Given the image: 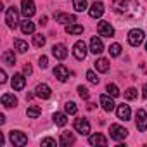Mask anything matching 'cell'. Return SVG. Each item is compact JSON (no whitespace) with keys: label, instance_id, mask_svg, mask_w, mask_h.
Returning <instances> with one entry per match:
<instances>
[{"label":"cell","instance_id":"obj_1","mask_svg":"<svg viewBox=\"0 0 147 147\" xmlns=\"http://www.w3.org/2000/svg\"><path fill=\"white\" fill-rule=\"evenodd\" d=\"M5 23H7V26H9V28H16V26H18V23H19V12H18V9H16L14 5L7 9Z\"/></svg>","mask_w":147,"mask_h":147},{"label":"cell","instance_id":"obj_2","mask_svg":"<svg viewBox=\"0 0 147 147\" xmlns=\"http://www.w3.org/2000/svg\"><path fill=\"white\" fill-rule=\"evenodd\" d=\"M11 142H12V145H16V147H23V145L28 144V137H26L23 131H19V130H12V131H11Z\"/></svg>","mask_w":147,"mask_h":147},{"label":"cell","instance_id":"obj_3","mask_svg":"<svg viewBox=\"0 0 147 147\" xmlns=\"http://www.w3.org/2000/svg\"><path fill=\"white\" fill-rule=\"evenodd\" d=\"M144 31L142 30H131L130 33H128V42H130V45L131 47H138L142 42H144Z\"/></svg>","mask_w":147,"mask_h":147},{"label":"cell","instance_id":"obj_4","mask_svg":"<svg viewBox=\"0 0 147 147\" xmlns=\"http://www.w3.org/2000/svg\"><path fill=\"white\" fill-rule=\"evenodd\" d=\"M35 12H36V9H35L33 0H23V2H21V14H23L26 19H30Z\"/></svg>","mask_w":147,"mask_h":147},{"label":"cell","instance_id":"obj_5","mask_svg":"<svg viewBox=\"0 0 147 147\" xmlns=\"http://www.w3.org/2000/svg\"><path fill=\"white\" fill-rule=\"evenodd\" d=\"M135 123H137V128L138 131H145L147 130V113L144 109H138L137 114H135Z\"/></svg>","mask_w":147,"mask_h":147},{"label":"cell","instance_id":"obj_6","mask_svg":"<svg viewBox=\"0 0 147 147\" xmlns=\"http://www.w3.org/2000/svg\"><path fill=\"white\" fill-rule=\"evenodd\" d=\"M73 55H75L78 61H83L87 57V45H85L83 40H80V42L75 43V47H73Z\"/></svg>","mask_w":147,"mask_h":147},{"label":"cell","instance_id":"obj_7","mask_svg":"<svg viewBox=\"0 0 147 147\" xmlns=\"http://www.w3.org/2000/svg\"><path fill=\"white\" fill-rule=\"evenodd\" d=\"M97 31H99L100 36H107V38H111V36L114 35V28H113L111 23H107V21H100V23L97 24Z\"/></svg>","mask_w":147,"mask_h":147},{"label":"cell","instance_id":"obj_8","mask_svg":"<svg viewBox=\"0 0 147 147\" xmlns=\"http://www.w3.org/2000/svg\"><path fill=\"white\" fill-rule=\"evenodd\" d=\"M109 133H111V138H114V140H123L128 135V131L123 126H119V125H111Z\"/></svg>","mask_w":147,"mask_h":147},{"label":"cell","instance_id":"obj_9","mask_svg":"<svg viewBox=\"0 0 147 147\" xmlns=\"http://www.w3.org/2000/svg\"><path fill=\"white\" fill-rule=\"evenodd\" d=\"M75 130L80 131L82 135H88L90 133V123L85 118H78V119H75Z\"/></svg>","mask_w":147,"mask_h":147},{"label":"cell","instance_id":"obj_10","mask_svg":"<svg viewBox=\"0 0 147 147\" xmlns=\"http://www.w3.org/2000/svg\"><path fill=\"white\" fill-rule=\"evenodd\" d=\"M54 76L59 80V82H66L69 78V69L64 66V64H57L55 69H54Z\"/></svg>","mask_w":147,"mask_h":147},{"label":"cell","instance_id":"obj_11","mask_svg":"<svg viewBox=\"0 0 147 147\" xmlns=\"http://www.w3.org/2000/svg\"><path fill=\"white\" fill-rule=\"evenodd\" d=\"M52 55H54L55 59H59V61L66 59V57H67V49H66V45H62V43L54 45V47H52Z\"/></svg>","mask_w":147,"mask_h":147},{"label":"cell","instance_id":"obj_12","mask_svg":"<svg viewBox=\"0 0 147 147\" xmlns=\"http://www.w3.org/2000/svg\"><path fill=\"white\" fill-rule=\"evenodd\" d=\"M35 92H36V97H40V99H49V97L52 95V90H50V87H49V85H45V83H40V85H36Z\"/></svg>","mask_w":147,"mask_h":147},{"label":"cell","instance_id":"obj_13","mask_svg":"<svg viewBox=\"0 0 147 147\" xmlns=\"http://www.w3.org/2000/svg\"><path fill=\"white\" fill-rule=\"evenodd\" d=\"M88 14H90V18H94V19L100 18V16L104 14V4H102V2H95V4H92Z\"/></svg>","mask_w":147,"mask_h":147},{"label":"cell","instance_id":"obj_14","mask_svg":"<svg viewBox=\"0 0 147 147\" xmlns=\"http://www.w3.org/2000/svg\"><path fill=\"white\" fill-rule=\"evenodd\" d=\"M99 100H100V106L104 107V111H107V113H111V111L116 107V104H114V100L111 99V95H100Z\"/></svg>","mask_w":147,"mask_h":147},{"label":"cell","instance_id":"obj_15","mask_svg":"<svg viewBox=\"0 0 147 147\" xmlns=\"http://www.w3.org/2000/svg\"><path fill=\"white\" fill-rule=\"evenodd\" d=\"M54 18H55V21L57 23H61V24H73L76 21V18L73 16V14H62V12H57V14H54Z\"/></svg>","mask_w":147,"mask_h":147},{"label":"cell","instance_id":"obj_16","mask_svg":"<svg viewBox=\"0 0 147 147\" xmlns=\"http://www.w3.org/2000/svg\"><path fill=\"white\" fill-rule=\"evenodd\" d=\"M90 52H94V54L104 52V45H102V40L100 38H97V36H92L90 38Z\"/></svg>","mask_w":147,"mask_h":147},{"label":"cell","instance_id":"obj_17","mask_svg":"<svg viewBox=\"0 0 147 147\" xmlns=\"http://www.w3.org/2000/svg\"><path fill=\"white\" fill-rule=\"evenodd\" d=\"M111 4H113V11L118 14L126 12V9H128V0H113Z\"/></svg>","mask_w":147,"mask_h":147},{"label":"cell","instance_id":"obj_18","mask_svg":"<svg viewBox=\"0 0 147 147\" xmlns=\"http://www.w3.org/2000/svg\"><path fill=\"white\" fill-rule=\"evenodd\" d=\"M26 85V78L23 75H14L12 76V88L14 90H23Z\"/></svg>","mask_w":147,"mask_h":147},{"label":"cell","instance_id":"obj_19","mask_svg":"<svg viewBox=\"0 0 147 147\" xmlns=\"http://www.w3.org/2000/svg\"><path fill=\"white\" fill-rule=\"evenodd\" d=\"M88 142H90L92 145H107V138H106L102 133H94V135H90Z\"/></svg>","mask_w":147,"mask_h":147},{"label":"cell","instance_id":"obj_20","mask_svg":"<svg viewBox=\"0 0 147 147\" xmlns=\"http://www.w3.org/2000/svg\"><path fill=\"white\" fill-rule=\"evenodd\" d=\"M94 66H95V69H97L99 73H107V71H109V61L104 59V57L97 59V61L94 62Z\"/></svg>","mask_w":147,"mask_h":147},{"label":"cell","instance_id":"obj_21","mask_svg":"<svg viewBox=\"0 0 147 147\" xmlns=\"http://www.w3.org/2000/svg\"><path fill=\"white\" fill-rule=\"evenodd\" d=\"M2 106L4 107H14V106H18V99L12 94H4L2 95Z\"/></svg>","mask_w":147,"mask_h":147},{"label":"cell","instance_id":"obj_22","mask_svg":"<svg viewBox=\"0 0 147 147\" xmlns=\"http://www.w3.org/2000/svg\"><path fill=\"white\" fill-rule=\"evenodd\" d=\"M130 114H131V111H130V106H126V104H119L118 106V118L119 119H130Z\"/></svg>","mask_w":147,"mask_h":147},{"label":"cell","instance_id":"obj_23","mask_svg":"<svg viewBox=\"0 0 147 147\" xmlns=\"http://www.w3.org/2000/svg\"><path fill=\"white\" fill-rule=\"evenodd\" d=\"M21 31H23L24 35H31V33H35V23H31L30 19L23 21V23H21Z\"/></svg>","mask_w":147,"mask_h":147},{"label":"cell","instance_id":"obj_24","mask_svg":"<svg viewBox=\"0 0 147 147\" xmlns=\"http://www.w3.org/2000/svg\"><path fill=\"white\" fill-rule=\"evenodd\" d=\"M75 144V135H73L71 131H62L61 135V145H71Z\"/></svg>","mask_w":147,"mask_h":147},{"label":"cell","instance_id":"obj_25","mask_svg":"<svg viewBox=\"0 0 147 147\" xmlns=\"http://www.w3.org/2000/svg\"><path fill=\"white\" fill-rule=\"evenodd\" d=\"M66 33L67 35H82L83 26H80V24H66Z\"/></svg>","mask_w":147,"mask_h":147},{"label":"cell","instance_id":"obj_26","mask_svg":"<svg viewBox=\"0 0 147 147\" xmlns=\"http://www.w3.org/2000/svg\"><path fill=\"white\" fill-rule=\"evenodd\" d=\"M52 119H54V123H55L57 126H64V125L67 123V116L62 114V113H54V114H52Z\"/></svg>","mask_w":147,"mask_h":147},{"label":"cell","instance_id":"obj_27","mask_svg":"<svg viewBox=\"0 0 147 147\" xmlns=\"http://www.w3.org/2000/svg\"><path fill=\"white\" fill-rule=\"evenodd\" d=\"M2 59H4V62H5L7 66H14V64H16V55H14L12 50H5L4 55H2Z\"/></svg>","mask_w":147,"mask_h":147},{"label":"cell","instance_id":"obj_28","mask_svg":"<svg viewBox=\"0 0 147 147\" xmlns=\"http://www.w3.org/2000/svg\"><path fill=\"white\" fill-rule=\"evenodd\" d=\"M14 47H16V50H18V52H21V54H24V52H28V50H30L28 43H26V42H23V40H19V38H16V40H14Z\"/></svg>","mask_w":147,"mask_h":147},{"label":"cell","instance_id":"obj_29","mask_svg":"<svg viewBox=\"0 0 147 147\" xmlns=\"http://www.w3.org/2000/svg\"><path fill=\"white\" fill-rule=\"evenodd\" d=\"M26 114H28V118H38L40 114H42V109L38 107V106H31V107H28V111H26Z\"/></svg>","mask_w":147,"mask_h":147},{"label":"cell","instance_id":"obj_30","mask_svg":"<svg viewBox=\"0 0 147 147\" xmlns=\"http://www.w3.org/2000/svg\"><path fill=\"white\" fill-rule=\"evenodd\" d=\"M73 5L76 12H83L87 9V0H73Z\"/></svg>","mask_w":147,"mask_h":147},{"label":"cell","instance_id":"obj_31","mask_svg":"<svg viewBox=\"0 0 147 147\" xmlns=\"http://www.w3.org/2000/svg\"><path fill=\"white\" fill-rule=\"evenodd\" d=\"M109 54H111L113 57H118V55L121 54V45H119V43H113V45L109 47Z\"/></svg>","mask_w":147,"mask_h":147},{"label":"cell","instance_id":"obj_32","mask_svg":"<svg viewBox=\"0 0 147 147\" xmlns=\"http://www.w3.org/2000/svg\"><path fill=\"white\" fill-rule=\"evenodd\" d=\"M106 90H107V94H109L111 97H118V95H119V90H118V87H116L114 83H109V85L106 87Z\"/></svg>","mask_w":147,"mask_h":147},{"label":"cell","instance_id":"obj_33","mask_svg":"<svg viewBox=\"0 0 147 147\" xmlns=\"http://www.w3.org/2000/svg\"><path fill=\"white\" fill-rule=\"evenodd\" d=\"M64 107H66V113H67V114H76V113H78V107H76L75 102H66Z\"/></svg>","mask_w":147,"mask_h":147},{"label":"cell","instance_id":"obj_34","mask_svg":"<svg viewBox=\"0 0 147 147\" xmlns=\"http://www.w3.org/2000/svg\"><path fill=\"white\" fill-rule=\"evenodd\" d=\"M33 43H35L36 47H43V45H45V36L40 35V33L35 35V36H33Z\"/></svg>","mask_w":147,"mask_h":147},{"label":"cell","instance_id":"obj_35","mask_svg":"<svg viewBox=\"0 0 147 147\" xmlns=\"http://www.w3.org/2000/svg\"><path fill=\"white\" fill-rule=\"evenodd\" d=\"M87 80H88L90 83H94V85L99 83V78H97V75H95L94 71H87Z\"/></svg>","mask_w":147,"mask_h":147},{"label":"cell","instance_id":"obj_36","mask_svg":"<svg viewBox=\"0 0 147 147\" xmlns=\"http://www.w3.org/2000/svg\"><path fill=\"white\" fill-rule=\"evenodd\" d=\"M78 95H80L83 100H88V97H90V94H88V90H87L85 87H78Z\"/></svg>","mask_w":147,"mask_h":147},{"label":"cell","instance_id":"obj_37","mask_svg":"<svg viewBox=\"0 0 147 147\" xmlns=\"http://www.w3.org/2000/svg\"><path fill=\"white\" fill-rule=\"evenodd\" d=\"M125 99H128V100L137 99V90H135V88H128V90L125 92Z\"/></svg>","mask_w":147,"mask_h":147},{"label":"cell","instance_id":"obj_38","mask_svg":"<svg viewBox=\"0 0 147 147\" xmlns=\"http://www.w3.org/2000/svg\"><path fill=\"white\" fill-rule=\"evenodd\" d=\"M42 145H57V142L54 140V138H50V137H47V138H42Z\"/></svg>","mask_w":147,"mask_h":147},{"label":"cell","instance_id":"obj_39","mask_svg":"<svg viewBox=\"0 0 147 147\" xmlns=\"http://www.w3.org/2000/svg\"><path fill=\"white\" fill-rule=\"evenodd\" d=\"M38 62H40V67H42V69H45V67L49 66V59H47V55H42V57L38 59Z\"/></svg>","mask_w":147,"mask_h":147},{"label":"cell","instance_id":"obj_40","mask_svg":"<svg viewBox=\"0 0 147 147\" xmlns=\"http://www.w3.org/2000/svg\"><path fill=\"white\" fill-rule=\"evenodd\" d=\"M7 82V76H5V71L2 69V71H0V83H5Z\"/></svg>","mask_w":147,"mask_h":147},{"label":"cell","instance_id":"obj_41","mask_svg":"<svg viewBox=\"0 0 147 147\" xmlns=\"http://www.w3.org/2000/svg\"><path fill=\"white\" fill-rule=\"evenodd\" d=\"M23 71H24V75H31V71H33V69H31V66H30V64H24Z\"/></svg>","mask_w":147,"mask_h":147},{"label":"cell","instance_id":"obj_42","mask_svg":"<svg viewBox=\"0 0 147 147\" xmlns=\"http://www.w3.org/2000/svg\"><path fill=\"white\" fill-rule=\"evenodd\" d=\"M40 24H42V26H45V24H47V16L40 18Z\"/></svg>","mask_w":147,"mask_h":147},{"label":"cell","instance_id":"obj_43","mask_svg":"<svg viewBox=\"0 0 147 147\" xmlns=\"http://www.w3.org/2000/svg\"><path fill=\"white\" fill-rule=\"evenodd\" d=\"M87 107H88V111H94V109H95V104H92V102H90Z\"/></svg>","mask_w":147,"mask_h":147},{"label":"cell","instance_id":"obj_44","mask_svg":"<svg viewBox=\"0 0 147 147\" xmlns=\"http://www.w3.org/2000/svg\"><path fill=\"white\" fill-rule=\"evenodd\" d=\"M142 90H144V97H145V99H147V83H145V85H144V88H142Z\"/></svg>","mask_w":147,"mask_h":147},{"label":"cell","instance_id":"obj_45","mask_svg":"<svg viewBox=\"0 0 147 147\" xmlns=\"http://www.w3.org/2000/svg\"><path fill=\"white\" fill-rule=\"evenodd\" d=\"M0 123H2V125L5 123V116H4V114H0Z\"/></svg>","mask_w":147,"mask_h":147},{"label":"cell","instance_id":"obj_46","mask_svg":"<svg viewBox=\"0 0 147 147\" xmlns=\"http://www.w3.org/2000/svg\"><path fill=\"white\" fill-rule=\"evenodd\" d=\"M145 52H147V43H145Z\"/></svg>","mask_w":147,"mask_h":147}]
</instances>
